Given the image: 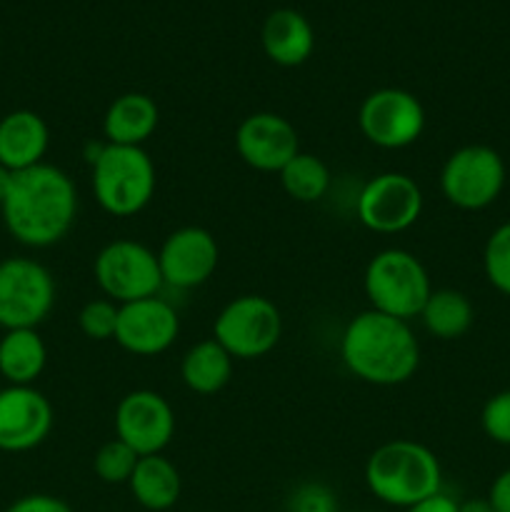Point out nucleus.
Segmentation results:
<instances>
[{
	"label": "nucleus",
	"instance_id": "f257e3e1",
	"mask_svg": "<svg viewBox=\"0 0 510 512\" xmlns=\"http://www.w3.org/2000/svg\"><path fill=\"white\" fill-rule=\"evenodd\" d=\"M3 210V223L18 243L50 248L60 243L78 218V190L70 175L40 163L15 173Z\"/></svg>",
	"mask_w": 510,
	"mask_h": 512
},
{
	"label": "nucleus",
	"instance_id": "f03ea898",
	"mask_svg": "<svg viewBox=\"0 0 510 512\" xmlns=\"http://www.w3.org/2000/svg\"><path fill=\"white\" fill-rule=\"evenodd\" d=\"M340 355L355 378L383 388L408 383L420 365V345L408 320L373 308L350 320L340 340Z\"/></svg>",
	"mask_w": 510,
	"mask_h": 512
},
{
	"label": "nucleus",
	"instance_id": "7ed1b4c3",
	"mask_svg": "<svg viewBox=\"0 0 510 512\" xmlns=\"http://www.w3.org/2000/svg\"><path fill=\"white\" fill-rule=\"evenodd\" d=\"M365 485L380 503L408 510L440 493L443 470L433 450L400 438L373 450L365 463Z\"/></svg>",
	"mask_w": 510,
	"mask_h": 512
},
{
	"label": "nucleus",
	"instance_id": "20e7f679",
	"mask_svg": "<svg viewBox=\"0 0 510 512\" xmlns=\"http://www.w3.org/2000/svg\"><path fill=\"white\" fill-rule=\"evenodd\" d=\"M93 193L100 208L130 218L148 208L155 195V165L143 148L105 143L93 165Z\"/></svg>",
	"mask_w": 510,
	"mask_h": 512
},
{
	"label": "nucleus",
	"instance_id": "39448f33",
	"mask_svg": "<svg viewBox=\"0 0 510 512\" xmlns=\"http://www.w3.org/2000/svg\"><path fill=\"white\" fill-rule=\"evenodd\" d=\"M363 288L370 308L408 323L418 318L433 293L425 265L413 253L400 248L380 250L370 258L363 275Z\"/></svg>",
	"mask_w": 510,
	"mask_h": 512
},
{
	"label": "nucleus",
	"instance_id": "423d86ee",
	"mask_svg": "<svg viewBox=\"0 0 510 512\" xmlns=\"http://www.w3.org/2000/svg\"><path fill=\"white\" fill-rule=\"evenodd\" d=\"M283 333V318L273 300L263 295H240L230 300L213 323V338L233 360H255L268 355Z\"/></svg>",
	"mask_w": 510,
	"mask_h": 512
},
{
	"label": "nucleus",
	"instance_id": "0eeeda50",
	"mask_svg": "<svg viewBox=\"0 0 510 512\" xmlns=\"http://www.w3.org/2000/svg\"><path fill=\"white\" fill-rule=\"evenodd\" d=\"M505 188V163L488 145H463L448 155L440 170L445 200L460 210H483L500 198Z\"/></svg>",
	"mask_w": 510,
	"mask_h": 512
},
{
	"label": "nucleus",
	"instance_id": "6e6552de",
	"mask_svg": "<svg viewBox=\"0 0 510 512\" xmlns=\"http://www.w3.org/2000/svg\"><path fill=\"white\" fill-rule=\"evenodd\" d=\"M55 305V280L43 263L5 258L0 263V328H38Z\"/></svg>",
	"mask_w": 510,
	"mask_h": 512
},
{
	"label": "nucleus",
	"instance_id": "1a4fd4ad",
	"mask_svg": "<svg viewBox=\"0 0 510 512\" xmlns=\"http://www.w3.org/2000/svg\"><path fill=\"white\" fill-rule=\"evenodd\" d=\"M95 283L113 303L153 298L163 288L158 253L138 240H113L98 253L93 265Z\"/></svg>",
	"mask_w": 510,
	"mask_h": 512
},
{
	"label": "nucleus",
	"instance_id": "9d476101",
	"mask_svg": "<svg viewBox=\"0 0 510 512\" xmlns=\"http://www.w3.org/2000/svg\"><path fill=\"white\" fill-rule=\"evenodd\" d=\"M360 130L373 145L400 150L413 145L425 130V108L403 88H380L363 100L358 113Z\"/></svg>",
	"mask_w": 510,
	"mask_h": 512
},
{
	"label": "nucleus",
	"instance_id": "9b49d317",
	"mask_svg": "<svg viewBox=\"0 0 510 512\" xmlns=\"http://www.w3.org/2000/svg\"><path fill=\"white\" fill-rule=\"evenodd\" d=\"M355 208L373 233H403L423 213V190L405 173H380L363 185Z\"/></svg>",
	"mask_w": 510,
	"mask_h": 512
},
{
	"label": "nucleus",
	"instance_id": "f8f14e48",
	"mask_svg": "<svg viewBox=\"0 0 510 512\" xmlns=\"http://www.w3.org/2000/svg\"><path fill=\"white\" fill-rule=\"evenodd\" d=\"M115 433L140 458L160 455L175 435V413L155 390H133L115 408Z\"/></svg>",
	"mask_w": 510,
	"mask_h": 512
},
{
	"label": "nucleus",
	"instance_id": "ddd939ff",
	"mask_svg": "<svg viewBox=\"0 0 510 512\" xmlns=\"http://www.w3.org/2000/svg\"><path fill=\"white\" fill-rule=\"evenodd\" d=\"M180 333V318L168 300L143 298L118 305V328L115 343L140 358H153L165 353Z\"/></svg>",
	"mask_w": 510,
	"mask_h": 512
},
{
	"label": "nucleus",
	"instance_id": "4468645a",
	"mask_svg": "<svg viewBox=\"0 0 510 512\" xmlns=\"http://www.w3.org/2000/svg\"><path fill=\"white\" fill-rule=\"evenodd\" d=\"M218 260V243L208 230L198 228V225L173 230L158 250L163 285L178 290H190L208 283L218 268Z\"/></svg>",
	"mask_w": 510,
	"mask_h": 512
},
{
	"label": "nucleus",
	"instance_id": "2eb2a0df",
	"mask_svg": "<svg viewBox=\"0 0 510 512\" xmlns=\"http://www.w3.org/2000/svg\"><path fill=\"white\" fill-rule=\"evenodd\" d=\"M53 405L33 385L0 390V450L25 453L43 443L53 430Z\"/></svg>",
	"mask_w": 510,
	"mask_h": 512
},
{
	"label": "nucleus",
	"instance_id": "dca6fc26",
	"mask_svg": "<svg viewBox=\"0 0 510 512\" xmlns=\"http://www.w3.org/2000/svg\"><path fill=\"white\" fill-rule=\"evenodd\" d=\"M238 155L260 173H280L300 153L298 130L278 113H253L235 130Z\"/></svg>",
	"mask_w": 510,
	"mask_h": 512
},
{
	"label": "nucleus",
	"instance_id": "f3484780",
	"mask_svg": "<svg viewBox=\"0 0 510 512\" xmlns=\"http://www.w3.org/2000/svg\"><path fill=\"white\" fill-rule=\"evenodd\" d=\"M48 143V125L33 110H13L0 118V165L13 173L43 163Z\"/></svg>",
	"mask_w": 510,
	"mask_h": 512
},
{
	"label": "nucleus",
	"instance_id": "a211bd4d",
	"mask_svg": "<svg viewBox=\"0 0 510 512\" xmlns=\"http://www.w3.org/2000/svg\"><path fill=\"white\" fill-rule=\"evenodd\" d=\"M263 50L273 63L295 68L305 63L315 48V33L310 20L293 8H278L265 18L260 30Z\"/></svg>",
	"mask_w": 510,
	"mask_h": 512
},
{
	"label": "nucleus",
	"instance_id": "6ab92c4d",
	"mask_svg": "<svg viewBox=\"0 0 510 512\" xmlns=\"http://www.w3.org/2000/svg\"><path fill=\"white\" fill-rule=\"evenodd\" d=\"M160 110L155 100L145 93H123L108 105L103 118L105 143L133 145L143 148L145 140L155 133Z\"/></svg>",
	"mask_w": 510,
	"mask_h": 512
},
{
	"label": "nucleus",
	"instance_id": "aec40b11",
	"mask_svg": "<svg viewBox=\"0 0 510 512\" xmlns=\"http://www.w3.org/2000/svg\"><path fill=\"white\" fill-rule=\"evenodd\" d=\"M128 485L135 503L150 512L170 510L178 503L180 490H183L178 468L168 458H163V453L140 458Z\"/></svg>",
	"mask_w": 510,
	"mask_h": 512
},
{
	"label": "nucleus",
	"instance_id": "412c9836",
	"mask_svg": "<svg viewBox=\"0 0 510 512\" xmlns=\"http://www.w3.org/2000/svg\"><path fill=\"white\" fill-rule=\"evenodd\" d=\"M48 363V348L38 328L5 330L0 338V375L10 385H33Z\"/></svg>",
	"mask_w": 510,
	"mask_h": 512
},
{
	"label": "nucleus",
	"instance_id": "4be33fe9",
	"mask_svg": "<svg viewBox=\"0 0 510 512\" xmlns=\"http://www.w3.org/2000/svg\"><path fill=\"white\" fill-rule=\"evenodd\" d=\"M180 378L198 395L220 393L233 378V355L215 338L200 340L183 355Z\"/></svg>",
	"mask_w": 510,
	"mask_h": 512
},
{
	"label": "nucleus",
	"instance_id": "5701e85b",
	"mask_svg": "<svg viewBox=\"0 0 510 512\" xmlns=\"http://www.w3.org/2000/svg\"><path fill=\"white\" fill-rule=\"evenodd\" d=\"M418 318L423 320L425 330L433 338L458 340L470 330L475 313L468 295L453 288H440L430 293L428 303L423 305Z\"/></svg>",
	"mask_w": 510,
	"mask_h": 512
},
{
	"label": "nucleus",
	"instance_id": "b1692460",
	"mask_svg": "<svg viewBox=\"0 0 510 512\" xmlns=\"http://www.w3.org/2000/svg\"><path fill=\"white\" fill-rule=\"evenodd\" d=\"M278 175L285 193L298 203H318L330 188L328 165L318 155L303 153V150Z\"/></svg>",
	"mask_w": 510,
	"mask_h": 512
},
{
	"label": "nucleus",
	"instance_id": "393cba45",
	"mask_svg": "<svg viewBox=\"0 0 510 512\" xmlns=\"http://www.w3.org/2000/svg\"><path fill=\"white\" fill-rule=\"evenodd\" d=\"M138 460L140 455L135 453L130 445H125L123 440L115 438L110 440V443L100 445V450L95 453V460H93V470L103 483L123 485L130 480Z\"/></svg>",
	"mask_w": 510,
	"mask_h": 512
},
{
	"label": "nucleus",
	"instance_id": "a878e982",
	"mask_svg": "<svg viewBox=\"0 0 510 512\" xmlns=\"http://www.w3.org/2000/svg\"><path fill=\"white\" fill-rule=\"evenodd\" d=\"M483 270L498 293L510 295V220L490 233L483 250Z\"/></svg>",
	"mask_w": 510,
	"mask_h": 512
},
{
	"label": "nucleus",
	"instance_id": "bb28decb",
	"mask_svg": "<svg viewBox=\"0 0 510 512\" xmlns=\"http://www.w3.org/2000/svg\"><path fill=\"white\" fill-rule=\"evenodd\" d=\"M78 325L85 338L90 340H113L118 328V303L110 298L90 300L83 305L78 315Z\"/></svg>",
	"mask_w": 510,
	"mask_h": 512
},
{
	"label": "nucleus",
	"instance_id": "cd10ccee",
	"mask_svg": "<svg viewBox=\"0 0 510 512\" xmlns=\"http://www.w3.org/2000/svg\"><path fill=\"white\" fill-rule=\"evenodd\" d=\"M480 425L493 443L510 445V390H500L483 405Z\"/></svg>",
	"mask_w": 510,
	"mask_h": 512
},
{
	"label": "nucleus",
	"instance_id": "c85d7f7f",
	"mask_svg": "<svg viewBox=\"0 0 510 512\" xmlns=\"http://www.w3.org/2000/svg\"><path fill=\"white\" fill-rule=\"evenodd\" d=\"M288 512H338V498L323 483H300L290 493Z\"/></svg>",
	"mask_w": 510,
	"mask_h": 512
},
{
	"label": "nucleus",
	"instance_id": "c756f323",
	"mask_svg": "<svg viewBox=\"0 0 510 512\" xmlns=\"http://www.w3.org/2000/svg\"><path fill=\"white\" fill-rule=\"evenodd\" d=\"M5 512H73L65 500L53 498V495H43V493H35V495H25V498L15 500Z\"/></svg>",
	"mask_w": 510,
	"mask_h": 512
},
{
	"label": "nucleus",
	"instance_id": "7c9ffc66",
	"mask_svg": "<svg viewBox=\"0 0 510 512\" xmlns=\"http://www.w3.org/2000/svg\"><path fill=\"white\" fill-rule=\"evenodd\" d=\"M488 500L495 512H510V468L503 470V473L493 480Z\"/></svg>",
	"mask_w": 510,
	"mask_h": 512
},
{
	"label": "nucleus",
	"instance_id": "2f4dec72",
	"mask_svg": "<svg viewBox=\"0 0 510 512\" xmlns=\"http://www.w3.org/2000/svg\"><path fill=\"white\" fill-rule=\"evenodd\" d=\"M405 512H458V503L440 490V493L420 500V503H415L413 508H408Z\"/></svg>",
	"mask_w": 510,
	"mask_h": 512
},
{
	"label": "nucleus",
	"instance_id": "473e14b6",
	"mask_svg": "<svg viewBox=\"0 0 510 512\" xmlns=\"http://www.w3.org/2000/svg\"><path fill=\"white\" fill-rule=\"evenodd\" d=\"M458 512H495L488 498H470L465 503H458Z\"/></svg>",
	"mask_w": 510,
	"mask_h": 512
},
{
	"label": "nucleus",
	"instance_id": "72a5a7b5",
	"mask_svg": "<svg viewBox=\"0 0 510 512\" xmlns=\"http://www.w3.org/2000/svg\"><path fill=\"white\" fill-rule=\"evenodd\" d=\"M13 178H15L13 170H8L5 165H0V205H3L5 198H8L10 185H13Z\"/></svg>",
	"mask_w": 510,
	"mask_h": 512
}]
</instances>
